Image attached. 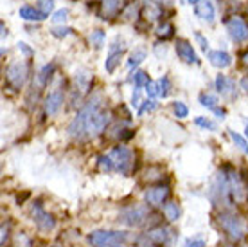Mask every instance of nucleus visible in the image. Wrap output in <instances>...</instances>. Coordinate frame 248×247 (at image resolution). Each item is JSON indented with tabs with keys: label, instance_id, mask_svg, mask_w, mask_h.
Masks as SVG:
<instances>
[{
	"label": "nucleus",
	"instance_id": "1",
	"mask_svg": "<svg viewBox=\"0 0 248 247\" xmlns=\"http://www.w3.org/2000/svg\"><path fill=\"white\" fill-rule=\"evenodd\" d=\"M108 124H110V112L106 106V99L101 94H93L70 121L68 136L78 141L97 137L105 132Z\"/></svg>",
	"mask_w": 248,
	"mask_h": 247
},
{
	"label": "nucleus",
	"instance_id": "14",
	"mask_svg": "<svg viewBox=\"0 0 248 247\" xmlns=\"http://www.w3.org/2000/svg\"><path fill=\"white\" fill-rule=\"evenodd\" d=\"M176 54H178V58H180L182 62L189 63V65H198L200 60L198 56H196V53H194V47H192L191 42H187V40H178L176 42Z\"/></svg>",
	"mask_w": 248,
	"mask_h": 247
},
{
	"label": "nucleus",
	"instance_id": "22",
	"mask_svg": "<svg viewBox=\"0 0 248 247\" xmlns=\"http://www.w3.org/2000/svg\"><path fill=\"white\" fill-rule=\"evenodd\" d=\"M182 211H180V206L178 202H168V204H164V216L168 218L169 222H176L178 218H180Z\"/></svg>",
	"mask_w": 248,
	"mask_h": 247
},
{
	"label": "nucleus",
	"instance_id": "32",
	"mask_svg": "<svg viewBox=\"0 0 248 247\" xmlns=\"http://www.w3.org/2000/svg\"><path fill=\"white\" fill-rule=\"evenodd\" d=\"M173 112L178 119H186L189 116V106L184 101H174L173 103Z\"/></svg>",
	"mask_w": 248,
	"mask_h": 247
},
{
	"label": "nucleus",
	"instance_id": "6",
	"mask_svg": "<svg viewBox=\"0 0 248 247\" xmlns=\"http://www.w3.org/2000/svg\"><path fill=\"white\" fill-rule=\"evenodd\" d=\"M6 83L11 87L13 90H20L25 85V81L29 78V63L24 60L13 62L6 67Z\"/></svg>",
	"mask_w": 248,
	"mask_h": 247
},
{
	"label": "nucleus",
	"instance_id": "50",
	"mask_svg": "<svg viewBox=\"0 0 248 247\" xmlns=\"http://www.w3.org/2000/svg\"><path fill=\"white\" fill-rule=\"evenodd\" d=\"M117 247H124V246H117Z\"/></svg>",
	"mask_w": 248,
	"mask_h": 247
},
{
	"label": "nucleus",
	"instance_id": "5",
	"mask_svg": "<svg viewBox=\"0 0 248 247\" xmlns=\"http://www.w3.org/2000/svg\"><path fill=\"white\" fill-rule=\"evenodd\" d=\"M149 215H151V211H149L148 204L130 206V208L121 211L119 222L124 224V226H130V228H140L149 220Z\"/></svg>",
	"mask_w": 248,
	"mask_h": 247
},
{
	"label": "nucleus",
	"instance_id": "31",
	"mask_svg": "<svg viewBox=\"0 0 248 247\" xmlns=\"http://www.w3.org/2000/svg\"><path fill=\"white\" fill-rule=\"evenodd\" d=\"M156 87H158V98H168L169 90H171V83H169L168 76H164V78L156 81Z\"/></svg>",
	"mask_w": 248,
	"mask_h": 247
},
{
	"label": "nucleus",
	"instance_id": "16",
	"mask_svg": "<svg viewBox=\"0 0 248 247\" xmlns=\"http://www.w3.org/2000/svg\"><path fill=\"white\" fill-rule=\"evenodd\" d=\"M171 236H173V231L169 228H164V226H156V228H151L146 233V238L149 242H153V244H158V246H164V244H168L171 240Z\"/></svg>",
	"mask_w": 248,
	"mask_h": 247
},
{
	"label": "nucleus",
	"instance_id": "29",
	"mask_svg": "<svg viewBox=\"0 0 248 247\" xmlns=\"http://www.w3.org/2000/svg\"><path fill=\"white\" fill-rule=\"evenodd\" d=\"M229 134H230V137H232V141H234V144H236L237 148L241 150L245 155H248V141L247 139H245L241 134H236L234 130H229Z\"/></svg>",
	"mask_w": 248,
	"mask_h": 247
},
{
	"label": "nucleus",
	"instance_id": "3",
	"mask_svg": "<svg viewBox=\"0 0 248 247\" xmlns=\"http://www.w3.org/2000/svg\"><path fill=\"white\" fill-rule=\"evenodd\" d=\"M92 247H117L128 242V233L124 231H110V229H97L87 236Z\"/></svg>",
	"mask_w": 248,
	"mask_h": 247
},
{
	"label": "nucleus",
	"instance_id": "35",
	"mask_svg": "<svg viewBox=\"0 0 248 247\" xmlns=\"http://www.w3.org/2000/svg\"><path fill=\"white\" fill-rule=\"evenodd\" d=\"M36 7L44 13L45 17H49L50 13L54 11V0H38Z\"/></svg>",
	"mask_w": 248,
	"mask_h": 247
},
{
	"label": "nucleus",
	"instance_id": "8",
	"mask_svg": "<svg viewBox=\"0 0 248 247\" xmlns=\"http://www.w3.org/2000/svg\"><path fill=\"white\" fill-rule=\"evenodd\" d=\"M225 27L232 42L243 43L248 40V24L239 17V15H232L230 18L225 20Z\"/></svg>",
	"mask_w": 248,
	"mask_h": 247
},
{
	"label": "nucleus",
	"instance_id": "9",
	"mask_svg": "<svg viewBox=\"0 0 248 247\" xmlns=\"http://www.w3.org/2000/svg\"><path fill=\"white\" fill-rule=\"evenodd\" d=\"M31 216L32 220H34V224H36L38 231H42V233H49V231H52V229L56 228V218L50 215V213H47L40 202H32Z\"/></svg>",
	"mask_w": 248,
	"mask_h": 247
},
{
	"label": "nucleus",
	"instance_id": "34",
	"mask_svg": "<svg viewBox=\"0 0 248 247\" xmlns=\"http://www.w3.org/2000/svg\"><path fill=\"white\" fill-rule=\"evenodd\" d=\"M194 123H196V126H200V128H205V130H217V124L212 121V119L209 118H203V116H200V118L194 119Z\"/></svg>",
	"mask_w": 248,
	"mask_h": 247
},
{
	"label": "nucleus",
	"instance_id": "48",
	"mask_svg": "<svg viewBox=\"0 0 248 247\" xmlns=\"http://www.w3.org/2000/svg\"><path fill=\"white\" fill-rule=\"evenodd\" d=\"M245 136H247V139H248V124H247V128H245Z\"/></svg>",
	"mask_w": 248,
	"mask_h": 247
},
{
	"label": "nucleus",
	"instance_id": "47",
	"mask_svg": "<svg viewBox=\"0 0 248 247\" xmlns=\"http://www.w3.org/2000/svg\"><path fill=\"white\" fill-rule=\"evenodd\" d=\"M187 2H189V4H191V6H196V4H200V2H202V0H187Z\"/></svg>",
	"mask_w": 248,
	"mask_h": 247
},
{
	"label": "nucleus",
	"instance_id": "41",
	"mask_svg": "<svg viewBox=\"0 0 248 247\" xmlns=\"http://www.w3.org/2000/svg\"><path fill=\"white\" fill-rule=\"evenodd\" d=\"M131 106H140V88H135V90H133V96H131Z\"/></svg>",
	"mask_w": 248,
	"mask_h": 247
},
{
	"label": "nucleus",
	"instance_id": "7",
	"mask_svg": "<svg viewBox=\"0 0 248 247\" xmlns=\"http://www.w3.org/2000/svg\"><path fill=\"white\" fill-rule=\"evenodd\" d=\"M110 157H112L113 161L115 172H119L121 175H130L133 166H135V154L128 146H123V144L115 146L110 152Z\"/></svg>",
	"mask_w": 248,
	"mask_h": 247
},
{
	"label": "nucleus",
	"instance_id": "38",
	"mask_svg": "<svg viewBox=\"0 0 248 247\" xmlns=\"http://www.w3.org/2000/svg\"><path fill=\"white\" fill-rule=\"evenodd\" d=\"M146 94H148V99L158 98V87H156V81H149L148 85H146Z\"/></svg>",
	"mask_w": 248,
	"mask_h": 247
},
{
	"label": "nucleus",
	"instance_id": "2",
	"mask_svg": "<svg viewBox=\"0 0 248 247\" xmlns=\"http://www.w3.org/2000/svg\"><path fill=\"white\" fill-rule=\"evenodd\" d=\"M217 224L232 242H241L247 235V222L243 220V216L232 211H221L217 215Z\"/></svg>",
	"mask_w": 248,
	"mask_h": 247
},
{
	"label": "nucleus",
	"instance_id": "15",
	"mask_svg": "<svg viewBox=\"0 0 248 247\" xmlns=\"http://www.w3.org/2000/svg\"><path fill=\"white\" fill-rule=\"evenodd\" d=\"M194 15L198 17L200 20H203L207 24H212L216 20V7L211 0H202L200 4L194 6Z\"/></svg>",
	"mask_w": 248,
	"mask_h": 247
},
{
	"label": "nucleus",
	"instance_id": "23",
	"mask_svg": "<svg viewBox=\"0 0 248 247\" xmlns=\"http://www.w3.org/2000/svg\"><path fill=\"white\" fill-rule=\"evenodd\" d=\"M146 56H148V53H146V49H142V47H137L133 53L130 54V58H128V67L133 69V67H139L140 63L146 60Z\"/></svg>",
	"mask_w": 248,
	"mask_h": 247
},
{
	"label": "nucleus",
	"instance_id": "49",
	"mask_svg": "<svg viewBox=\"0 0 248 247\" xmlns=\"http://www.w3.org/2000/svg\"><path fill=\"white\" fill-rule=\"evenodd\" d=\"M52 247H60V246H52Z\"/></svg>",
	"mask_w": 248,
	"mask_h": 247
},
{
	"label": "nucleus",
	"instance_id": "10",
	"mask_svg": "<svg viewBox=\"0 0 248 247\" xmlns=\"http://www.w3.org/2000/svg\"><path fill=\"white\" fill-rule=\"evenodd\" d=\"M171 195V190L169 186L164 184H155V186H149L148 190L144 192V200L149 208H158V206H164V202L169 198Z\"/></svg>",
	"mask_w": 248,
	"mask_h": 247
},
{
	"label": "nucleus",
	"instance_id": "24",
	"mask_svg": "<svg viewBox=\"0 0 248 247\" xmlns=\"http://www.w3.org/2000/svg\"><path fill=\"white\" fill-rule=\"evenodd\" d=\"M198 99H200V103H202V106L209 108L211 112H214L216 108H219V101H217V98L216 96H212V94L202 92Z\"/></svg>",
	"mask_w": 248,
	"mask_h": 247
},
{
	"label": "nucleus",
	"instance_id": "39",
	"mask_svg": "<svg viewBox=\"0 0 248 247\" xmlns=\"http://www.w3.org/2000/svg\"><path fill=\"white\" fill-rule=\"evenodd\" d=\"M194 38H196V42L200 43V47H202V49H203V51L209 49V40H207L202 33H196V35H194Z\"/></svg>",
	"mask_w": 248,
	"mask_h": 247
},
{
	"label": "nucleus",
	"instance_id": "26",
	"mask_svg": "<svg viewBox=\"0 0 248 247\" xmlns=\"http://www.w3.org/2000/svg\"><path fill=\"white\" fill-rule=\"evenodd\" d=\"M174 35V25L171 22H164L156 27V36L160 38V40H168Z\"/></svg>",
	"mask_w": 248,
	"mask_h": 247
},
{
	"label": "nucleus",
	"instance_id": "20",
	"mask_svg": "<svg viewBox=\"0 0 248 247\" xmlns=\"http://www.w3.org/2000/svg\"><path fill=\"white\" fill-rule=\"evenodd\" d=\"M144 15H146V18L149 22H155V20L162 18V6L153 2V0H149V2L144 4Z\"/></svg>",
	"mask_w": 248,
	"mask_h": 247
},
{
	"label": "nucleus",
	"instance_id": "11",
	"mask_svg": "<svg viewBox=\"0 0 248 247\" xmlns=\"http://www.w3.org/2000/svg\"><path fill=\"white\" fill-rule=\"evenodd\" d=\"M124 53H126V42L121 40V38H117V40L110 45V51H108V56H106L105 69L108 74H113V72H115L117 65L121 63V60H123Z\"/></svg>",
	"mask_w": 248,
	"mask_h": 247
},
{
	"label": "nucleus",
	"instance_id": "43",
	"mask_svg": "<svg viewBox=\"0 0 248 247\" xmlns=\"http://www.w3.org/2000/svg\"><path fill=\"white\" fill-rule=\"evenodd\" d=\"M186 247H205V240L202 238H194V240H187Z\"/></svg>",
	"mask_w": 248,
	"mask_h": 247
},
{
	"label": "nucleus",
	"instance_id": "21",
	"mask_svg": "<svg viewBox=\"0 0 248 247\" xmlns=\"http://www.w3.org/2000/svg\"><path fill=\"white\" fill-rule=\"evenodd\" d=\"M214 83H216V90L221 94V96H227V94H230L234 90V81L229 80L225 74H217Z\"/></svg>",
	"mask_w": 248,
	"mask_h": 247
},
{
	"label": "nucleus",
	"instance_id": "28",
	"mask_svg": "<svg viewBox=\"0 0 248 247\" xmlns=\"http://www.w3.org/2000/svg\"><path fill=\"white\" fill-rule=\"evenodd\" d=\"M97 168H99L101 172H105V173L113 172V170H115L110 154H108V155H99V157H97Z\"/></svg>",
	"mask_w": 248,
	"mask_h": 247
},
{
	"label": "nucleus",
	"instance_id": "19",
	"mask_svg": "<svg viewBox=\"0 0 248 247\" xmlns=\"http://www.w3.org/2000/svg\"><path fill=\"white\" fill-rule=\"evenodd\" d=\"M121 4H123V0H103L101 9H103L105 18H112L117 13H121Z\"/></svg>",
	"mask_w": 248,
	"mask_h": 247
},
{
	"label": "nucleus",
	"instance_id": "33",
	"mask_svg": "<svg viewBox=\"0 0 248 247\" xmlns=\"http://www.w3.org/2000/svg\"><path fill=\"white\" fill-rule=\"evenodd\" d=\"M72 33H74V29H72V27H67V25L52 27V29H50V35L54 38H58V40H63V38H67L68 35H72Z\"/></svg>",
	"mask_w": 248,
	"mask_h": 247
},
{
	"label": "nucleus",
	"instance_id": "30",
	"mask_svg": "<svg viewBox=\"0 0 248 247\" xmlns=\"http://www.w3.org/2000/svg\"><path fill=\"white\" fill-rule=\"evenodd\" d=\"M90 43H92L95 49H101L103 45H105V40H106V35L105 31H101V29H95V31L90 33Z\"/></svg>",
	"mask_w": 248,
	"mask_h": 247
},
{
	"label": "nucleus",
	"instance_id": "42",
	"mask_svg": "<svg viewBox=\"0 0 248 247\" xmlns=\"http://www.w3.org/2000/svg\"><path fill=\"white\" fill-rule=\"evenodd\" d=\"M7 238H9V224H4V226H2V238H0V244L6 246Z\"/></svg>",
	"mask_w": 248,
	"mask_h": 247
},
{
	"label": "nucleus",
	"instance_id": "27",
	"mask_svg": "<svg viewBox=\"0 0 248 247\" xmlns=\"http://www.w3.org/2000/svg\"><path fill=\"white\" fill-rule=\"evenodd\" d=\"M130 80H133V85H135V88H142V87H146L149 81H151L144 71H135V72H131Z\"/></svg>",
	"mask_w": 248,
	"mask_h": 247
},
{
	"label": "nucleus",
	"instance_id": "46",
	"mask_svg": "<svg viewBox=\"0 0 248 247\" xmlns=\"http://www.w3.org/2000/svg\"><path fill=\"white\" fill-rule=\"evenodd\" d=\"M153 2H156V4H160V6H164V4H169L171 0H153Z\"/></svg>",
	"mask_w": 248,
	"mask_h": 247
},
{
	"label": "nucleus",
	"instance_id": "36",
	"mask_svg": "<svg viewBox=\"0 0 248 247\" xmlns=\"http://www.w3.org/2000/svg\"><path fill=\"white\" fill-rule=\"evenodd\" d=\"M156 106H158V103H156L155 99H146V101H142L140 106H139V116H142L144 112H153Z\"/></svg>",
	"mask_w": 248,
	"mask_h": 247
},
{
	"label": "nucleus",
	"instance_id": "45",
	"mask_svg": "<svg viewBox=\"0 0 248 247\" xmlns=\"http://www.w3.org/2000/svg\"><path fill=\"white\" fill-rule=\"evenodd\" d=\"M6 36H7V29H6V25L2 24V40H4Z\"/></svg>",
	"mask_w": 248,
	"mask_h": 247
},
{
	"label": "nucleus",
	"instance_id": "12",
	"mask_svg": "<svg viewBox=\"0 0 248 247\" xmlns=\"http://www.w3.org/2000/svg\"><path fill=\"white\" fill-rule=\"evenodd\" d=\"M63 103H65V94H63L62 88H54V90H50L44 99V112L45 116H56L58 112L62 110Z\"/></svg>",
	"mask_w": 248,
	"mask_h": 247
},
{
	"label": "nucleus",
	"instance_id": "40",
	"mask_svg": "<svg viewBox=\"0 0 248 247\" xmlns=\"http://www.w3.org/2000/svg\"><path fill=\"white\" fill-rule=\"evenodd\" d=\"M18 51H22L25 56H34V49H31L27 43H24V42H20L18 43Z\"/></svg>",
	"mask_w": 248,
	"mask_h": 247
},
{
	"label": "nucleus",
	"instance_id": "17",
	"mask_svg": "<svg viewBox=\"0 0 248 247\" xmlns=\"http://www.w3.org/2000/svg\"><path fill=\"white\" fill-rule=\"evenodd\" d=\"M207 60L211 62V65H214V67H217V69H227L232 65V56H230L227 51H221V49L209 51Z\"/></svg>",
	"mask_w": 248,
	"mask_h": 247
},
{
	"label": "nucleus",
	"instance_id": "37",
	"mask_svg": "<svg viewBox=\"0 0 248 247\" xmlns=\"http://www.w3.org/2000/svg\"><path fill=\"white\" fill-rule=\"evenodd\" d=\"M68 18V9H58L54 13V17H52V22L54 24H65Z\"/></svg>",
	"mask_w": 248,
	"mask_h": 247
},
{
	"label": "nucleus",
	"instance_id": "4",
	"mask_svg": "<svg viewBox=\"0 0 248 247\" xmlns=\"http://www.w3.org/2000/svg\"><path fill=\"white\" fill-rule=\"evenodd\" d=\"M209 198L214 206H230L232 197H230V188H229V179H227V173L217 172L212 179L211 190H209Z\"/></svg>",
	"mask_w": 248,
	"mask_h": 247
},
{
	"label": "nucleus",
	"instance_id": "13",
	"mask_svg": "<svg viewBox=\"0 0 248 247\" xmlns=\"http://www.w3.org/2000/svg\"><path fill=\"white\" fill-rule=\"evenodd\" d=\"M227 179H229V188H230V197L234 202H243L245 198V184L241 180V175L236 170H230L227 173Z\"/></svg>",
	"mask_w": 248,
	"mask_h": 247
},
{
	"label": "nucleus",
	"instance_id": "25",
	"mask_svg": "<svg viewBox=\"0 0 248 247\" xmlns=\"http://www.w3.org/2000/svg\"><path fill=\"white\" fill-rule=\"evenodd\" d=\"M139 11H140L139 2H128V4L123 7V11H121V17H124L126 20H133L139 17Z\"/></svg>",
	"mask_w": 248,
	"mask_h": 247
},
{
	"label": "nucleus",
	"instance_id": "18",
	"mask_svg": "<svg viewBox=\"0 0 248 247\" xmlns=\"http://www.w3.org/2000/svg\"><path fill=\"white\" fill-rule=\"evenodd\" d=\"M18 15H20V18L25 20V22H42V20L47 18L44 13L34 6H22Z\"/></svg>",
	"mask_w": 248,
	"mask_h": 247
},
{
	"label": "nucleus",
	"instance_id": "44",
	"mask_svg": "<svg viewBox=\"0 0 248 247\" xmlns=\"http://www.w3.org/2000/svg\"><path fill=\"white\" fill-rule=\"evenodd\" d=\"M241 63H243V67L248 69V53H245V54L241 56Z\"/></svg>",
	"mask_w": 248,
	"mask_h": 247
}]
</instances>
